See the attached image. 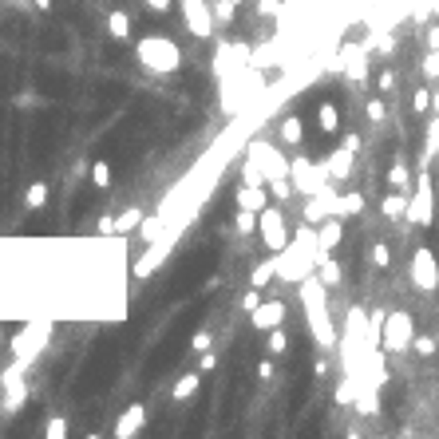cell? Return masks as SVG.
<instances>
[{"instance_id": "obj_13", "label": "cell", "mask_w": 439, "mask_h": 439, "mask_svg": "<svg viewBox=\"0 0 439 439\" xmlns=\"http://www.w3.org/2000/svg\"><path fill=\"white\" fill-rule=\"evenodd\" d=\"M143 419H147V404H131L127 411H123V419H119V428H115V435H135V431L143 428Z\"/></svg>"}, {"instance_id": "obj_10", "label": "cell", "mask_w": 439, "mask_h": 439, "mask_svg": "<svg viewBox=\"0 0 439 439\" xmlns=\"http://www.w3.org/2000/svg\"><path fill=\"white\" fill-rule=\"evenodd\" d=\"M265 186H270V182H246V186H238V206L261 214V210L270 206V190Z\"/></svg>"}, {"instance_id": "obj_33", "label": "cell", "mask_w": 439, "mask_h": 439, "mask_svg": "<svg viewBox=\"0 0 439 439\" xmlns=\"http://www.w3.org/2000/svg\"><path fill=\"white\" fill-rule=\"evenodd\" d=\"M273 277H277V265H253V270H250V281L258 285V289H261V285H270Z\"/></svg>"}, {"instance_id": "obj_26", "label": "cell", "mask_w": 439, "mask_h": 439, "mask_svg": "<svg viewBox=\"0 0 439 439\" xmlns=\"http://www.w3.org/2000/svg\"><path fill=\"white\" fill-rule=\"evenodd\" d=\"M293 190H297V182H293L289 174H285V179H270V194H273L277 202H289Z\"/></svg>"}, {"instance_id": "obj_42", "label": "cell", "mask_w": 439, "mask_h": 439, "mask_svg": "<svg viewBox=\"0 0 439 439\" xmlns=\"http://www.w3.org/2000/svg\"><path fill=\"white\" fill-rule=\"evenodd\" d=\"M218 368V356H214V352H202L198 356V372H214Z\"/></svg>"}, {"instance_id": "obj_14", "label": "cell", "mask_w": 439, "mask_h": 439, "mask_svg": "<svg viewBox=\"0 0 439 439\" xmlns=\"http://www.w3.org/2000/svg\"><path fill=\"white\" fill-rule=\"evenodd\" d=\"M380 214H384V218H404V214H408V194H404V190H392V194H384V198H380Z\"/></svg>"}, {"instance_id": "obj_25", "label": "cell", "mask_w": 439, "mask_h": 439, "mask_svg": "<svg viewBox=\"0 0 439 439\" xmlns=\"http://www.w3.org/2000/svg\"><path fill=\"white\" fill-rule=\"evenodd\" d=\"M360 210H364V198H360V194H344V198H337V214H340V218H356Z\"/></svg>"}, {"instance_id": "obj_21", "label": "cell", "mask_w": 439, "mask_h": 439, "mask_svg": "<svg viewBox=\"0 0 439 439\" xmlns=\"http://www.w3.org/2000/svg\"><path fill=\"white\" fill-rule=\"evenodd\" d=\"M411 349H416V356H419V360H431V356L439 352V340H435V337H428V332H416Z\"/></svg>"}, {"instance_id": "obj_3", "label": "cell", "mask_w": 439, "mask_h": 439, "mask_svg": "<svg viewBox=\"0 0 439 439\" xmlns=\"http://www.w3.org/2000/svg\"><path fill=\"white\" fill-rule=\"evenodd\" d=\"M431 218H435V190H431V179L419 170L416 194H408V214H404V222L416 226V230H423V226H431Z\"/></svg>"}, {"instance_id": "obj_41", "label": "cell", "mask_w": 439, "mask_h": 439, "mask_svg": "<svg viewBox=\"0 0 439 439\" xmlns=\"http://www.w3.org/2000/svg\"><path fill=\"white\" fill-rule=\"evenodd\" d=\"M337 399H340V404H356V392H352V384H349V380H344V384L337 388Z\"/></svg>"}, {"instance_id": "obj_2", "label": "cell", "mask_w": 439, "mask_h": 439, "mask_svg": "<svg viewBox=\"0 0 439 439\" xmlns=\"http://www.w3.org/2000/svg\"><path fill=\"white\" fill-rule=\"evenodd\" d=\"M139 60L147 64L155 76H174V71L182 68V52L174 40H167V36H147V40H139Z\"/></svg>"}, {"instance_id": "obj_53", "label": "cell", "mask_w": 439, "mask_h": 439, "mask_svg": "<svg viewBox=\"0 0 439 439\" xmlns=\"http://www.w3.org/2000/svg\"><path fill=\"white\" fill-rule=\"evenodd\" d=\"M431 111H435V115H439V91H435V95H431Z\"/></svg>"}, {"instance_id": "obj_6", "label": "cell", "mask_w": 439, "mask_h": 439, "mask_svg": "<svg viewBox=\"0 0 439 439\" xmlns=\"http://www.w3.org/2000/svg\"><path fill=\"white\" fill-rule=\"evenodd\" d=\"M411 285H416L419 293H435L439 289V261H435V253H431L428 246H419V250L411 253Z\"/></svg>"}, {"instance_id": "obj_48", "label": "cell", "mask_w": 439, "mask_h": 439, "mask_svg": "<svg viewBox=\"0 0 439 439\" xmlns=\"http://www.w3.org/2000/svg\"><path fill=\"white\" fill-rule=\"evenodd\" d=\"M340 147H349L352 155H360V135H344V143H340Z\"/></svg>"}, {"instance_id": "obj_16", "label": "cell", "mask_w": 439, "mask_h": 439, "mask_svg": "<svg viewBox=\"0 0 439 439\" xmlns=\"http://www.w3.org/2000/svg\"><path fill=\"white\" fill-rule=\"evenodd\" d=\"M277 135H281V143H285V147H301V143H305V123H301L297 115H285Z\"/></svg>"}, {"instance_id": "obj_50", "label": "cell", "mask_w": 439, "mask_h": 439, "mask_svg": "<svg viewBox=\"0 0 439 439\" xmlns=\"http://www.w3.org/2000/svg\"><path fill=\"white\" fill-rule=\"evenodd\" d=\"M100 234H115V218H107V214H103V218H100Z\"/></svg>"}, {"instance_id": "obj_37", "label": "cell", "mask_w": 439, "mask_h": 439, "mask_svg": "<svg viewBox=\"0 0 439 439\" xmlns=\"http://www.w3.org/2000/svg\"><path fill=\"white\" fill-rule=\"evenodd\" d=\"M428 16H439V0H416V20H428Z\"/></svg>"}, {"instance_id": "obj_36", "label": "cell", "mask_w": 439, "mask_h": 439, "mask_svg": "<svg viewBox=\"0 0 439 439\" xmlns=\"http://www.w3.org/2000/svg\"><path fill=\"white\" fill-rule=\"evenodd\" d=\"M411 111H419V115H428L431 111V91L428 88H419L416 95H411Z\"/></svg>"}, {"instance_id": "obj_15", "label": "cell", "mask_w": 439, "mask_h": 439, "mask_svg": "<svg viewBox=\"0 0 439 439\" xmlns=\"http://www.w3.org/2000/svg\"><path fill=\"white\" fill-rule=\"evenodd\" d=\"M317 127L325 131V135H337L340 131V107L337 103H329V100L317 103Z\"/></svg>"}, {"instance_id": "obj_44", "label": "cell", "mask_w": 439, "mask_h": 439, "mask_svg": "<svg viewBox=\"0 0 439 439\" xmlns=\"http://www.w3.org/2000/svg\"><path fill=\"white\" fill-rule=\"evenodd\" d=\"M210 340H214V332H206V329H202V332H194V349H198V352H206V349H210Z\"/></svg>"}, {"instance_id": "obj_7", "label": "cell", "mask_w": 439, "mask_h": 439, "mask_svg": "<svg viewBox=\"0 0 439 439\" xmlns=\"http://www.w3.org/2000/svg\"><path fill=\"white\" fill-rule=\"evenodd\" d=\"M258 234H261V241L270 246L273 253H281L285 246L293 241V234H289V226H285V214L281 210H261V222H258Z\"/></svg>"}, {"instance_id": "obj_1", "label": "cell", "mask_w": 439, "mask_h": 439, "mask_svg": "<svg viewBox=\"0 0 439 439\" xmlns=\"http://www.w3.org/2000/svg\"><path fill=\"white\" fill-rule=\"evenodd\" d=\"M325 293H329V285H325L320 277H305V281H301V305H305V313H309V320H313V337H317L320 349H332V344H337V332H332Z\"/></svg>"}, {"instance_id": "obj_51", "label": "cell", "mask_w": 439, "mask_h": 439, "mask_svg": "<svg viewBox=\"0 0 439 439\" xmlns=\"http://www.w3.org/2000/svg\"><path fill=\"white\" fill-rule=\"evenodd\" d=\"M428 48H439V24H431V28H428Z\"/></svg>"}, {"instance_id": "obj_20", "label": "cell", "mask_w": 439, "mask_h": 439, "mask_svg": "<svg viewBox=\"0 0 439 439\" xmlns=\"http://www.w3.org/2000/svg\"><path fill=\"white\" fill-rule=\"evenodd\" d=\"M198 384H202L198 372H186V376H179V380H174V399H190L194 392H198Z\"/></svg>"}, {"instance_id": "obj_35", "label": "cell", "mask_w": 439, "mask_h": 439, "mask_svg": "<svg viewBox=\"0 0 439 439\" xmlns=\"http://www.w3.org/2000/svg\"><path fill=\"white\" fill-rule=\"evenodd\" d=\"M159 234H162V222L159 218H143V226H139V238L143 241H159Z\"/></svg>"}, {"instance_id": "obj_49", "label": "cell", "mask_w": 439, "mask_h": 439, "mask_svg": "<svg viewBox=\"0 0 439 439\" xmlns=\"http://www.w3.org/2000/svg\"><path fill=\"white\" fill-rule=\"evenodd\" d=\"M258 376L261 380H273V364H270V360H261V364H258Z\"/></svg>"}, {"instance_id": "obj_24", "label": "cell", "mask_w": 439, "mask_h": 439, "mask_svg": "<svg viewBox=\"0 0 439 439\" xmlns=\"http://www.w3.org/2000/svg\"><path fill=\"white\" fill-rule=\"evenodd\" d=\"M258 222H261V214H253V210H241V206H238L234 230H238V234H258Z\"/></svg>"}, {"instance_id": "obj_43", "label": "cell", "mask_w": 439, "mask_h": 439, "mask_svg": "<svg viewBox=\"0 0 439 439\" xmlns=\"http://www.w3.org/2000/svg\"><path fill=\"white\" fill-rule=\"evenodd\" d=\"M356 411H368V416H376V396H372V392H368V396H360V399H356Z\"/></svg>"}, {"instance_id": "obj_40", "label": "cell", "mask_w": 439, "mask_h": 439, "mask_svg": "<svg viewBox=\"0 0 439 439\" xmlns=\"http://www.w3.org/2000/svg\"><path fill=\"white\" fill-rule=\"evenodd\" d=\"M376 83H380V91H392V88H396V71H388V68H384V71L376 76Z\"/></svg>"}, {"instance_id": "obj_27", "label": "cell", "mask_w": 439, "mask_h": 439, "mask_svg": "<svg viewBox=\"0 0 439 439\" xmlns=\"http://www.w3.org/2000/svg\"><path fill=\"white\" fill-rule=\"evenodd\" d=\"M419 71H423V80H428V83H439V48H428Z\"/></svg>"}, {"instance_id": "obj_30", "label": "cell", "mask_w": 439, "mask_h": 439, "mask_svg": "<svg viewBox=\"0 0 439 439\" xmlns=\"http://www.w3.org/2000/svg\"><path fill=\"white\" fill-rule=\"evenodd\" d=\"M91 182H95L100 190H107L111 182H115V170H111V162H95V167H91Z\"/></svg>"}, {"instance_id": "obj_18", "label": "cell", "mask_w": 439, "mask_h": 439, "mask_svg": "<svg viewBox=\"0 0 439 439\" xmlns=\"http://www.w3.org/2000/svg\"><path fill=\"white\" fill-rule=\"evenodd\" d=\"M388 186L392 190H404V194H408V186H411V167L404 159H396L388 167Z\"/></svg>"}, {"instance_id": "obj_17", "label": "cell", "mask_w": 439, "mask_h": 439, "mask_svg": "<svg viewBox=\"0 0 439 439\" xmlns=\"http://www.w3.org/2000/svg\"><path fill=\"white\" fill-rule=\"evenodd\" d=\"M107 32L115 36V40H131V12H123V8H111L107 12Z\"/></svg>"}, {"instance_id": "obj_32", "label": "cell", "mask_w": 439, "mask_h": 439, "mask_svg": "<svg viewBox=\"0 0 439 439\" xmlns=\"http://www.w3.org/2000/svg\"><path fill=\"white\" fill-rule=\"evenodd\" d=\"M372 265H376V270H388L392 265V246L388 241H376V246H372Z\"/></svg>"}, {"instance_id": "obj_5", "label": "cell", "mask_w": 439, "mask_h": 439, "mask_svg": "<svg viewBox=\"0 0 439 439\" xmlns=\"http://www.w3.org/2000/svg\"><path fill=\"white\" fill-rule=\"evenodd\" d=\"M182 24H186L190 36L210 40V36H214V24H218V16H214V8H210L206 0H182Z\"/></svg>"}, {"instance_id": "obj_46", "label": "cell", "mask_w": 439, "mask_h": 439, "mask_svg": "<svg viewBox=\"0 0 439 439\" xmlns=\"http://www.w3.org/2000/svg\"><path fill=\"white\" fill-rule=\"evenodd\" d=\"M48 435H68V428H64V419H48Z\"/></svg>"}, {"instance_id": "obj_4", "label": "cell", "mask_w": 439, "mask_h": 439, "mask_svg": "<svg viewBox=\"0 0 439 439\" xmlns=\"http://www.w3.org/2000/svg\"><path fill=\"white\" fill-rule=\"evenodd\" d=\"M411 340H416V320H411V313H388V320H384V329H380V349L384 352H408Z\"/></svg>"}, {"instance_id": "obj_47", "label": "cell", "mask_w": 439, "mask_h": 439, "mask_svg": "<svg viewBox=\"0 0 439 439\" xmlns=\"http://www.w3.org/2000/svg\"><path fill=\"white\" fill-rule=\"evenodd\" d=\"M143 4H147L150 12H159V16H162V12H170V0H143Z\"/></svg>"}, {"instance_id": "obj_45", "label": "cell", "mask_w": 439, "mask_h": 439, "mask_svg": "<svg viewBox=\"0 0 439 439\" xmlns=\"http://www.w3.org/2000/svg\"><path fill=\"white\" fill-rule=\"evenodd\" d=\"M376 52H380V56H392V52H396V44H392V36H380V40H376Z\"/></svg>"}, {"instance_id": "obj_29", "label": "cell", "mask_w": 439, "mask_h": 439, "mask_svg": "<svg viewBox=\"0 0 439 439\" xmlns=\"http://www.w3.org/2000/svg\"><path fill=\"white\" fill-rule=\"evenodd\" d=\"M143 226V210H127L123 218H115V234H131Z\"/></svg>"}, {"instance_id": "obj_34", "label": "cell", "mask_w": 439, "mask_h": 439, "mask_svg": "<svg viewBox=\"0 0 439 439\" xmlns=\"http://www.w3.org/2000/svg\"><path fill=\"white\" fill-rule=\"evenodd\" d=\"M364 115H368L372 123H384V119H388V103H384V100H368V103H364Z\"/></svg>"}, {"instance_id": "obj_19", "label": "cell", "mask_w": 439, "mask_h": 439, "mask_svg": "<svg viewBox=\"0 0 439 439\" xmlns=\"http://www.w3.org/2000/svg\"><path fill=\"white\" fill-rule=\"evenodd\" d=\"M317 277L325 281L329 289H337V285H340V277H344V273H340V265H337V261L329 258V253H320V261H317Z\"/></svg>"}, {"instance_id": "obj_11", "label": "cell", "mask_w": 439, "mask_h": 439, "mask_svg": "<svg viewBox=\"0 0 439 439\" xmlns=\"http://www.w3.org/2000/svg\"><path fill=\"white\" fill-rule=\"evenodd\" d=\"M344 238V226H340V214H329V218L317 226V241H320V253H332Z\"/></svg>"}, {"instance_id": "obj_52", "label": "cell", "mask_w": 439, "mask_h": 439, "mask_svg": "<svg viewBox=\"0 0 439 439\" xmlns=\"http://www.w3.org/2000/svg\"><path fill=\"white\" fill-rule=\"evenodd\" d=\"M32 4H36L40 12H52V0H32Z\"/></svg>"}, {"instance_id": "obj_28", "label": "cell", "mask_w": 439, "mask_h": 439, "mask_svg": "<svg viewBox=\"0 0 439 439\" xmlns=\"http://www.w3.org/2000/svg\"><path fill=\"white\" fill-rule=\"evenodd\" d=\"M435 150H439V115H431V119H428V131H423V155L431 159Z\"/></svg>"}, {"instance_id": "obj_22", "label": "cell", "mask_w": 439, "mask_h": 439, "mask_svg": "<svg viewBox=\"0 0 439 439\" xmlns=\"http://www.w3.org/2000/svg\"><path fill=\"white\" fill-rule=\"evenodd\" d=\"M265 349H270V356H285L289 352V337H285V329H270V337H265Z\"/></svg>"}, {"instance_id": "obj_31", "label": "cell", "mask_w": 439, "mask_h": 439, "mask_svg": "<svg viewBox=\"0 0 439 439\" xmlns=\"http://www.w3.org/2000/svg\"><path fill=\"white\" fill-rule=\"evenodd\" d=\"M238 0H214V16H218V24H234V16H238Z\"/></svg>"}, {"instance_id": "obj_9", "label": "cell", "mask_w": 439, "mask_h": 439, "mask_svg": "<svg viewBox=\"0 0 439 439\" xmlns=\"http://www.w3.org/2000/svg\"><path fill=\"white\" fill-rule=\"evenodd\" d=\"M250 320H253V329L270 332V329H277L281 320H285V305H281L277 297H265V301L258 305V309L250 313Z\"/></svg>"}, {"instance_id": "obj_12", "label": "cell", "mask_w": 439, "mask_h": 439, "mask_svg": "<svg viewBox=\"0 0 439 439\" xmlns=\"http://www.w3.org/2000/svg\"><path fill=\"white\" fill-rule=\"evenodd\" d=\"M352 159H356V155H352L349 147L332 150L329 167H325V170H329V179H332V182H344V179H349V174H352Z\"/></svg>"}, {"instance_id": "obj_23", "label": "cell", "mask_w": 439, "mask_h": 439, "mask_svg": "<svg viewBox=\"0 0 439 439\" xmlns=\"http://www.w3.org/2000/svg\"><path fill=\"white\" fill-rule=\"evenodd\" d=\"M24 206H28V210H44V206H48V182H32Z\"/></svg>"}, {"instance_id": "obj_38", "label": "cell", "mask_w": 439, "mask_h": 439, "mask_svg": "<svg viewBox=\"0 0 439 439\" xmlns=\"http://www.w3.org/2000/svg\"><path fill=\"white\" fill-rule=\"evenodd\" d=\"M261 301H265V297L258 293V285H253V289H246V293H241V313H253Z\"/></svg>"}, {"instance_id": "obj_39", "label": "cell", "mask_w": 439, "mask_h": 439, "mask_svg": "<svg viewBox=\"0 0 439 439\" xmlns=\"http://www.w3.org/2000/svg\"><path fill=\"white\" fill-rule=\"evenodd\" d=\"M281 0H258V16H277Z\"/></svg>"}, {"instance_id": "obj_8", "label": "cell", "mask_w": 439, "mask_h": 439, "mask_svg": "<svg viewBox=\"0 0 439 439\" xmlns=\"http://www.w3.org/2000/svg\"><path fill=\"white\" fill-rule=\"evenodd\" d=\"M289 179L297 182V190H301V194H309V198H313V194H320V190L332 182V179H329V170L313 167V162H309V159H301V155L289 162Z\"/></svg>"}]
</instances>
